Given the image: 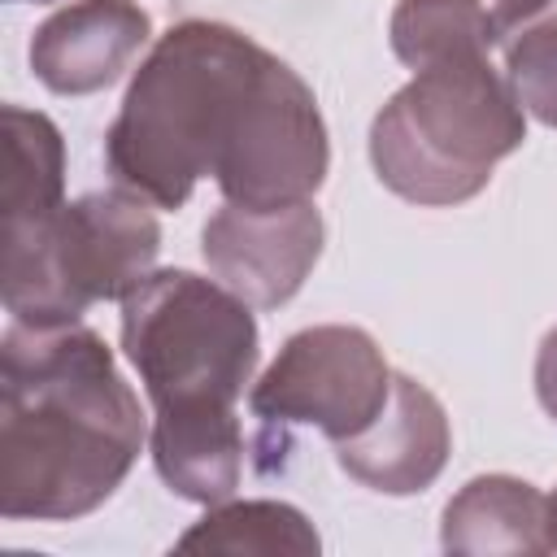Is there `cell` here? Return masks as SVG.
I'll use <instances>...</instances> for the list:
<instances>
[{"label":"cell","instance_id":"30bf717a","mask_svg":"<svg viewBox=\"0 0 557 557\" xmlns=\"http://www.w3.org/2000/svg\"><path fill=\"white\" fill-rule=\"evenodd\" d=\"M152 466L165 487L191 505L231 500L244 474V426L235 409L222 413H152Z\"/></svg>","mask_w":557,"mask_h":557},{"label":"cell","instance_id":"8fae6325","mask_svg":"<svg viewBox=\"0 0 557 557\" xmlns=\"http://www.w3.org/2000/svg\"><path fill=\"white\" fill-rule=\"evenodd\" d=\"M444 553H548V496L518 474L470 479L440 518Z\"/></svg>","mask_w":557,"mask_h":557},{"label":"cell","instance_id":"5b68a950","mask_svg":"<svg viewBox=\"0 0 557 557\" xmlns=\"http://www.w3.org/2000/svg\"><path fill=\"white\" fill-rule=\"evenodd\" d=\"M152 200L109 187L65 200L39 231L4 244V313L26 326L78 322L96 300H126L157 265Z\"/></svg>","mask_w":557,"mask_h":557},{"label":"cell","instance_id":"ac0fdd59","mask_svg":"<svg viewBox=\"0 0 557 557\" xmlns=\"http://www.w3.org/2000/svg\"><path fill=\"white\" fill-rule=\"evenodd\" d=\"M35 4H48V0H35Z\"/></svg>","mask_w":557,"mask_h":557},{"label":"cell","instance_id":"4fadbf2b","mask_svg":"<svg viewBox=\"0 0 557 557\" xmlns=\"http://www.w3.org/2000/svg\"><path fill=\"white\" fill-rule=\"evenodd\" d=\"M178 553H261V557H313L322 548L313 522L287 500H218L178 540Z\"/></svg>","mask_w":557,"mask_h":557},{"label":"cell","instance_id":"9a60e30c","mask_svg":"<svg viewBox=\"0 0 557 557\" xmlns=\"http://www.w3.org/2000/svg\"><path fill=\"white\" fill-rule=\"evenodd\" d=\"M518 104L557 131V4H544L496 35Z\"/></svg>","mask_w":557,"mask_h":557},{"label":"cell","instance_id":"6da1fadb","mask_svg":"<svg viewBox=\"0 0 557 557\" xmlns=\"http://www.w3.org/2000/svg\"><path fill=\"white\" fill-rule=\"evenodd\" d=\"M117 187L183 209L200 178L231 205L278 209L313 200L331 144L313 87L252 35L187 17L139 61L104 131Z\"/></svg>","mask_w":557,"mask_h":557},{"label":"cell","instance_id":"277c9868","mask_svg":"<svg viewBox=\"0 0 557 557\" xmlns=\"http://www.w3.org/2000/svg\"><path fill=\"white\" fill-rule=\"evenodd\" d=\"M122 352L165 413L235 409L252 383L261 335L252 305L218 278L191 270H152L122 300Z\"/></svg>","mask_w":557,"mask_h":557},{"label":"cell","instance_id":"ba28073f","mask_svg":"<svg viewBox=\"0 0 557 557\" xmlns=\"http://www.w3.org/2000/svg\"><path fill=\"white\" fill-rule=\"evenodd\" d=\"M152 17L135 0H74L44 17L30 35L26 61L57 96H91L113 87L148 48Z\"/></svg>","mask_w":557,"mask_h":557},{"label":"cell","instance_id":"8992f818","mask_svg":"<svg viewBox=\"0 0 557 557\" xmlns=\"http://www.w3.org/2000/svg\"><path fill=\"white\" fill-rule=\"evenodd\" d=\"M392 396V366L370 331L322 322L296 331L248 387V409L265 426H313L331 444L361 435Z\"/></svg>","mask_w":557,"mask_h":557},{"label":"cell","instance_id":"7c38bea8","mask_svg":"<svg viewBox=\"0 0 557 557\" xmlns=\"http://www.w3.org/2000/svg\"><path fill=\"white\" fill-rule=\"evenodd\" d=\"M4 244L39 231L65 205V139L39 109L4 104Z\"/></svg>","mask_w":557,"mask_h":557},{"label":"cell","instance_id":"52a82bcc","mask_svg":"<svg viewBox=\"0 0 557 557\" xmlns=\"http://www.w3.org/2000/svg\"><path fill=\"white\" fill-rule=\"evenodd\" d=\"M322 239L326 226L313 200L278 209H244L226 200L200 231V257L209 274L252 309H278L305 287L322 257Z\"/></svg>","mask_w":557,"mask_h":557},{"label":"cell","instance_id":"5bb4252c","mask_svg":"<svg viewBox=\"0 0 557 557\" xmlns=\"http://www.w3.org/2000/svg\"><path fill=\"white\" fill-rule=\"evenodd\" d=\"M392 52L418 70L457 52H492L496 26L483 0H400L387 22Z\"/></svg>","mask_w":557,"mask_h":557},{"label":"cell","instance_id":"9c48e42d","mask_svg":"<svg viewBox=\"0 0 557 557\" xmlns=\"http://www.w3.org/2000/svg\"><path fill=\"white\" fill-rule=\"evenodd\" d=\"M453 453V431L440 396L413 374H392V396L383 413L352 440L335 444V461L361 487L383 496L426 492Z\"/></svg>","mask_w":557,"mask_h":557},{"label":"cell","instance_id":"2e32d148","mask_svg":"<svg viewBox=\"0 0 557 557\" xmlns=\"http://www.w3.org/2000/svg\"><path fill=\"white\" fill-rule=\"evenodd\" d=\"M535 396L544 413L557 422V326L540 339V352H535Z\"/></svg>","mask_w":557,"mask_h":557},{"label":"cell","instance_id":"7a4b0ae2","mask_svg":"<svg viewBox=\"0 0 557 557\" xmlns=\"http://www.w3.org/2000/svg\"><path fill=\"white\" fill-rule=\"evenodd\" d=\"M148 440L113 348L83 322H9L0 339V513L74 522L100 509Z\"/></svg>","mask_w":557,"mask_h":557},{"label":"cell","instance_id":"e0dca14e","mask_svg":"<svg viewBox=\"0 0 557 557\" xmlns=\"http://www.w3.org/2000/svg\"><path fill=\"white\" fill-rule=\"evenodd\" d=\"M548 553H557V487L548 496Z\"/></svg>","mask_w":557,"mask_h":557},{"label":"cell","instance_id":"3957f363","mask_svg":"<svg viewBox=\"0 0 557 557\" xmlns=\"http://www.w3.org/2000/svg\"><path fill=\"white\" fill-rule=\"evenodd\" d=\"M527 139V109L487 52H457L413 78L370 122V165L409 205L474 200Z\"/></svg>","mask_w":557,"mask_h":557}]
</instances>
